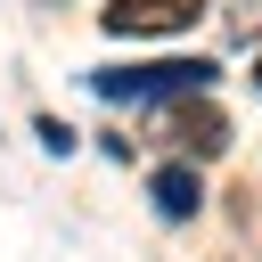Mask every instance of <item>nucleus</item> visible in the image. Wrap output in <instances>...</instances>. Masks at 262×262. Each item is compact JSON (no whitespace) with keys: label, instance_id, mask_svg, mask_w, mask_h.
<instances>
[{"label":"nucleus","instance_id":"nucleus-1","mask_svg":"<svg viewBox=\"0 0 262 262\" xmlns=\"http://www.w3.org/2000/svg\"><path fill=\"white\" fill-rule=\"evenodd\" d=\"M205 82H213L205 57H147V66H106V74H90V90L115 98V106H139V98H205Z\"/></svg>","mask_w":262,"mask_h":262},{"label":"nucleus","instance_id":"nucleus-2","mask_svg":"<svg viewBox=\"0 0 262 262\" xmlns=\"http://www.w3.org/2000/svg\"><path fill=\"white\" fill-rule=\"evenodd\" d=\"M164 139H172L180 156H221V147H229V115H221L213 98H172V106H164Z\"/></svg>","mask_w":262,"mask_h":262},{"label":"nucleus","instance_id":"nucleus-3","mask_svg":"<svg viewBox=\"0 0 262 262\" xmlns=\"http://www.w3.org/2000/svg\"><path fill=\"white\" fill-rule=\"evenodd\" d=\"M196 8H205V0H106L98 25H106V33H180Z\"/></svg>","mask_w":262,"mask_h":262},{"label":"nucleus","instance_id":"nucleus-4","mask_svg":"<svg viewBox=\"0 0 262 262\" xmlns=\"http://www.w3.org/2000/svg\"><path fill=\"white\" fill-rule=\"evenodd\" d=\"M147 188H156V213H164V221H188V213L205 205V188H196V172H188V164H164Z\"/></svg>","mask_w":262,"mask_h":262},{"label":"nucleus","instance_id":"nucleus-5","mask_svg":"<svg viewBox=\"0 0 262 262\" xmlns=\"http://www.w3.org/2000/svg\"><path fill=\"white\" fill-rule=\"evenodd\" d=\"M33 131H41V147H49V156H66V147H74V131H66V123H57V115H41V123H33Z\"/></svg>","mask_w":262,"mask_h":262},{"label":"nucleus","instance_id":"nucleus-6","mask_svg":"<svg viewBox=\"0 0 262 262\" xmlns=\"http://www.w3.org/2000/svg\"><path fill=\"white\" fill-rule=\"evenodd\" d=\"M254 82H262V57H254Z\"/></svg>","mask_w":262,"mask_h":262}]
</instances>
